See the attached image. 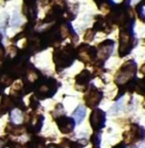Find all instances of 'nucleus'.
Listing matches in <instances>:
<instances>
[{
  "instance_id": "obj_1",
  "label": "nucleus",
  "mask_w": 145,
  "mask_h": 148,
  "mask_svg": "<svg viewBox=\"0 0 145 148\" xmlns=\"http://www.w3.org/2000/svg\"><path fill=\"white\" fill-rule=\"evenodd\" d=\"M72 116L77 120V123L80 124L85 116V108L83 106H79L72 112Z\"/></svg>"
},
{
  "instance_id": "obj_2",
  "label": "nucleus",
  "mask_w": 145,
  "mask_h": 148,
  "mask_svg": "<svg viewBox=\"0 0 145 148\" xmlns=\"http://www.w3.org/2000/svg\"><path fill=\"white\" fill-rule=\"evenodd\" d=\"M22 23V19H21V16H20L19 12L17 10H14L12 15V19H11L10 25L12 28H18L20 27V25Z\"/></svg>"
},
{
  "instance_id": "obj_3",
  "label": "nucleus",
  "mask_w": 145,
  "mask_h": 148,
  "mask_svg": "<svg viewBox=\"0 0 145 148\" xmlns=\"http://www.w3.org/2000/svg\"><path fill=\"white\" fill-rule=\"evenodd\" d=\"M11 119L14 122H20L22 120V113L18 109H15L11 113Z\"/></svg>"
},
{
  "instance_id": "obj_4",
  "label": "nucleus",
  "mask_w": 145,
  "mask_h": 148,
  "mask_svg": "<svg viewBox=\"0 0 145 148\" xmlns=\"http://www.w3.org/2000/svg\"><path fill=\"white\" fill-rule=\"evenodd\" d=\"M122 102H123V99L119 101L118 102H117V103H115L114 106H113L112 108H110V110H109L110 114H117V113L119 112L120 108H122Z\"/></svg>"
}]
</instances>
